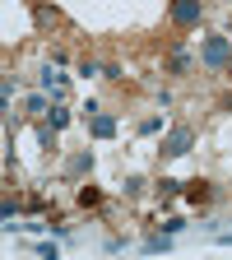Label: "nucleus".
Segmentation results:
<instances>
[{
	"mask_svg": "<svg viewBox=\"0 0 232 260\" xmlns=\"http://www.w3.org/2000/svg\"><path fill=\"white\" fill-rule=\"evenodd\" d=\"M172 19H177L181 28L200 23V0H172Z\"/></svg>",
	"mask_w": 232,
	"mask_h": 260,
	"instance_id": "3",
	"label": "nucleus"
},
{
	"mask_svg": "<svg viewBox=\"0 0 232 260\" xmlns=\"http://www.w3.org/2000/svg\"><path fill=\"white\" fill-rule=\"evenodd\" d=\"M93 135H97V140L116 135V121H112V116H93Z\"/></svg>",
	"mask_w": 232,
	"mask_h": 260,
	"instance_id": "5",
	"label": "nucleus"
},
{
	"mask_svg": "<svg viewBox=\"0 0 232 260\" xmlns=\"http://www.w3.org/2000/svg\"><path fill=\"white\" fill-rule=\"evenodd\" d=\"M190 144H195V130H186V125H177L168 140H162V153L168 158H181V153H190Z\"/></svg>",
	"mask_w": 232,
	"mask_h": 260,
	"instance_id": "1",
	"label": "nucleus"
},
{
	"mask_svg": "<svg viewBox=\"0 0 232 260\" xmlns=\"http://www.w3.org/2000/svg\"><path fill=\"white\" fill-rule=\"evenodd\" d=\"M42 88H47V93H60V88H65V75L47 65V70H42Z\"/></svg>",
	"mask_w": 232,
	"mask_h": 260,
	"instance_id": "4",
	"label": "nucleus"
},
{
	"mask_svg": "<svg viewBox=\"0 0 232 260\" xmlns=\"http://www.w3.org/2000/svg\"><path fill=\"white\" fill-rule=\"evenodd\" d=\"M47 116H51V130H60V125H65V121H70V112H65V107H51V112H47Z\"/></svg>",
	"mask_w": 232,
	"mask_h": 260,
	"instance_id": "7",
	"label": "nucleus"
},
{
	"mask_svg": "<svg viewBox=\"0 0 232 260\" xmlns=\"http://www.w3.org/2000/svg\"><path fill=\"white\" fill-rule=\"evenodd\" d=\"M168 246H172V233H162V237H149V242H144V251H149V255L168 251Z\"/></svg>",
	"mask_w": 232,
	"mask_h": 260,
	"instance_id": "6",
	"label": "nucleus"
},
{
	"mask_svg": "<svg viewBox=\"0 0 232 260\" xmlns=\"http://www.w3.org/2000/svg\"><path fill=\"white\" fill-rule=\"evenodd\" d=\"M200 60H205V65H214V70H218V65H227V60H232L227 38H209V42H205V51H200Z\"/></svg>",
	"mask_w": 232,
	"mask_h": 260,
	"instance_id": "2",
	"label": "nucleus"
}]
</instances>
